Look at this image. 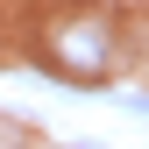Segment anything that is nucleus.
I'll use <instances>...</instances> for the list:
<instances>
[{"instance_id": "obj_2", "label": "nucleus", "mask_w": 149, "mask_h": 149, "mask_svg": "<svg viewBox=\"0 0 149 149\" xmlns=\"http://www.w3.org/2000/svg\"><path fill=\"white\" fill-rule=\"evenodd\" d=\"M22 149H50V142H22Z\"/></svg>"}, {"instance_id": "obj_1", "label": "nucleus", "mask_w": 149, "mask_h": 149, "mask_svg": "<svg viewBox=\"0 0 149 149\" xmlns=\"http://www.w3.org/2000/svg\"><path fill=\"white\" fill-rule=\"evenodd\" d=\"M43 64L57 71V78H71V85L114 78V64H121V22L107 7H92V0L57 7L43 22Z\"/></svg>"}]
</instances>
